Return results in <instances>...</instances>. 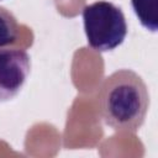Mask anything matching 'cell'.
<instances>
[{
	"instance_id": "obj_3",
	"label": "cell",
	"mask_w": 158,
	"mask_h": 158,
	"mask_svg": "<svg viewBox=\"0 0 158 158\" xmlns=\"http://www.w3.org/2000/svg\"><path fill=\"white\" fill-rule=\"evenodd\" d=\"M31 69L28 53L22 48L0 47V102L16 96Z\"/></svg>"
},
{
	"instance_id": "obj_2",
	"label": "cell",
	"mask_w": 158,
	"mask_h": 158,
	"mask_svg": "<svg viewBox=\"0 0 158 158\" xmlns=\"http://www.w3.org/2000/svg\"><path fill=\"white\" fill-rule=\"evenodd\" d=\"M84 31L88 44L106 52L120 46L127 35V23L122 10L112 2L99 0L83 9Z\"/></svg>"
},
{
	"instance_id": "obj_4",
	"label": "cell",
	"mask_w": 158,
	"mask_h": 158,
	"mask_svg": "<svg viewBox=\"0 0 158 158\" xmlns=\"http://www.w3.org/2000/svg\"><path fill=\"white\" fill-rule=\"evenodd\" d=\"M158 0H131L133 11L141 25L147 30L156 32L158 28Z\"/></svg>"
},
{
	"instance_id": "obj_1",
	"label": "cell",
	"mask_w": 158,
	"mask_h": 158,
	"mask_svg": "<svg viewBox=\"0 0 158 158\" xmlns=\"http://www.w3.org/2000/svg\"><path fill=\"white\" fill-rule=\"evenodd\" d=\"M98 102L107 126L115 131L135 133L143 125L148 111V88L136 72L118 69L104 79Z\"/></svg>"
},
{
	"instance_id": "obj_5",
	"label": "cell",
	"mask_w": 158,
	"mask_h": 158,
	"mask_svg": "<svg viewBox=\"0 0 158 158\" xmlns=\"http://www.w3.org/2000/svg\"><path fill=\"white\" fill-rule=\"evenodd\" d=\"M19 36V23L14 14L0 6V47L12 46Z\"/></svg>"
}]
</instances>
